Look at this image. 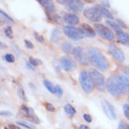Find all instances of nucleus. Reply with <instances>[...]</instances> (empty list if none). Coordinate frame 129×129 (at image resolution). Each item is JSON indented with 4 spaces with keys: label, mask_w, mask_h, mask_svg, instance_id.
Wrapping results in <instances>:
<instances>
[{
    "label": "nucleus",
    "mask_w": 129,
    "mask_h": 129,
    "mask_svg": "<svg viewBox=\"0 0 129 129\" xmlns=\"http://www.w3.org/2000/svg\"><path fill=\"white\" fill-rule=\"evenodd\" d=\"M107 89L112 96L129 94V79L123 75H112L108 79Z\"/></svg>",
    "instance_id": "f257e3e1"
},
{
    "label": "nucleus",
    "mask_w": 129,
    "mask_h": 129,
    "mask_svg": "<svg viewBox=\"0 0 129 129\" xmlns=\"http://www.w3.org/2000/svg\"><path fill=\"white\" fill-rule=\"evenodd\" d=\"M87 58L91 64H93L100 70H107L109 68V62L101 52L95 48H89L87 51Z\"/></svg>",
    "instance_id": "f03ea898"
},
{
    "label": "nucleus",
    "mask_w": 129,
    "mask_h": 129,
    "mask_svg": "<svg viewBox=\"0 0 129 129\" xmlns=\"http://www.w3.org/2000/svg\"><path fill=\"white\" fill-rule=\"evenodd\" d=\"M89 75L91 77V80L93 81L94 86L96 88L98 91L103 92L107 88V83L105 81V77L102 73H100L99 71L94 69V68H91L89 70Z\"/></svg>",
    "instance_id": "7ed1b4c3"
},
{
    "label": "nucleus",
    "mask_w": 129,
    "mask_h": 129,
    "mask_svg": "<svg viewBox=\"0 0 129 129\" xmlns=\"http://www.w3.org/2000/svg\"><path fill=\"white\" fill-rule=\"evenodd\" d=\"M79 81H80V84H81L82 90L85 93H91L93 90V81L91 80V77L89 75V72L85 70H81L80 73V77H79Z\"/></svg>",
    "instance_id": "20e7f679"
},
{
    "label": "nucleus",
    "mask_w": 129,
    "mask_h": 129,
    "mask_svg": "<svg viewBox=\"0 0 129 129\" xmlns=\"http://www.w3.org/2000/svg\"><path fill=\"white\" fill-rule=\"evenodd\" d=\"M63 32L68 39H72V40H80L83 38L84 36L81 32L80 28H77L75 26L71 25H66L63 27Z\"/></svg>",
    "instance_id": "39448f33"
},
{
    "label": "nucleus",
    "mask_w": 129,
    "mask_h": 129,
    "mask_svg": "<svg viewBox=\"0 0 129 129\" xmlns=\"http://www.w3.org/2000/svg\"><path fill=\"white\" fill-rule=\"evenodd\" d=\"M83 15L85 18H87L89 21L94 22V23H98L101 20L102 14L100 12L99 9L97 7L94 6L93 8H86L83 10Z\"/></svg>",
    "instance_id": "423d86ee"
},
{
    "label": "nucleus",
    "mask_w": 129,
    "mask_h": 129,
    "mask_svg": "<svg viewBox=\"0 0 129 129\" xmlns=\"http://www.w3.org/2000/svg\"><path fill=\"white\" fill-rule=\"evenodd\" d=\"M94 29L96 31L98 35L103 38V39H107V40H112L114 39V35L111 32V30L109 29L107 26L101 23H94Z\"/></svg>",
    "instance_id": "0eeeda50"
},
{
    "label": "nucleus",
    "mask_w": 129,
    "mask_h": 129,
    "mask_svg": "<svg viewBox=\"0 0 129 129\" xmlns=\"http://www.w3.org/2000/svg\"><path fill=\"white\" fill-rule=\"evenodd\" d=\"M72 54L74 56V58L77 60L80 64H83V66H88L89 63H88V60L85 56V53H84L83 50L81 47H74L73 50H72Z\"/></svg>",
    "instance_id": "6e6552de"
},
{
    "label": "nucleus",
    "mask_w": 129,
    "mask_h": 129,
    "mask_svg": "<svg viewBox=\"0 0 129 129\" xmlns=\"http://www.w3.org/2000/svg\"><path fill=\"white\" fill-rule=\"evenodd\" d=\"M108 50L109 52L111 53V55L113 56V58L117 60L119 63H123L124 60H125V56H124V53L123 52V51H121L118 47L114 45V44H109L108 46Z\"/></svg>",
    "instance_id": "1a4fd4ad"
},
{
    "label": "nucleus",
    "mask_w": 129,
    "mask_h": 129,
    "mask_svg": "<svg viewBox=\"0 0 129 129\" xmlns=\"http://www.w3.org/2000/svg\"><path fill=\"white\" fill-rule=\"evenodd\" d=\"M101 106H102V110L105 112V114L111 120L116 119L117 116H116V112H115V109H114V107L110 102H108L106 99H103L101 101Z\"/></svg>",
    "instance_id": "9d476101"
},
{
    "label": "nucleus",
    "mask_w": 129,
    "mask_h": 129,
    "mask_svg": "<svg viewBox=\"0 0 129 129\" xmlns=\"http://www.w3.org/2000/svg\"><path fill=\"white\" fill-rule=\"evenodd\" d=\"M60 66L66 71H71L76 68V63L73 59L68 56H63L60 59Z\"/></svg>",
    "instance_id": "9b49d317"
},
{
    "label": "nucleus",
    "mask_w": 129,
    "mask_h": 129,
    "mask_svg": "<svg viewBox=\"0 0 129 129\" xmlns=\"http://www.w3.org/2000/svg\"><path fill=\"white\" fill-rule=\"evenodd\" d=\"M68 10L73 12H81L83 10V2L80 0H71V2L68 5Z\"/></svg>",
    "instance_id": "f8f14e48"
},
{
    "label": "nucleus",
    "mask_w": 129,
    "mask_h": 129,
    "mask_svg": "<svg viewBox=\"0 0 129 129\" xmlns=\"http://www.w3.org/2000/svg\"><path fill=\"white\" fill-rule=\"evenodd\" d=\"M64 21L66 23L69 24V25L73 26V25H76L78 23H80V18L74 14V13H67V14H64Z\"/></svg>",
    "instance_id": "ddd939ff"
},
{
    "label": "nucleus",
    "mask_w": 129,
    "mask_h": 129,
    "mask_svg": "<svg viewBox=\"0 0 129 129\" xmlns=\"http://www.w3.org/2000/svg\"><path fill=\"white\" fill-rule=\"evenodd\" d=\"M80 29H81V32L82 33V35L85 36V37H88V38H94L95 37L94 30L88 23H83Z\"/></svg>",
    "instance_id": "4468645a"
},
{
    "label": "nucleus",
    "mask_w": 129,
    "mask_h": 129,
    "mask_svg": "<svg viewBox=\"0 0 129 129\" xmlns=\"http://www.w3.org/2000/svg\"><path fill=\"white\" fill-rule=\"evenodd\" d=\"M39 3L49 13L53 12L55 10L54 5H53V3H52V1H50V0H39Z\"/></svg>",
    "instance_id": "2eb2a0df"
},
{
    "label": "nucleus",
    "mask_w": 129,
    "mask_h": 129,
    "mask_svg": "<svg viewBox=\"0 0 129 129\" xmlns=\"http://www.w3.org/2000/svg\"><path fill=\"white\" fill-rule=\"evenodd\" d=\"M117 39L123 44H129V35L123 31H119L117 33Z\"/></svg>",
    "instance_id": "dca6fc26"
},
{
    "label": "nucleus",
    "mask_w": 129,
    "mask_h": 129,
    "mask_svg": "<svg viewBox=\"0 0 129 129\" xmlns=\"http://www.w3.org/2000/svg\"><path fill=\"white\" fill-rule=\"evenodd\" d=\"M60 39H61V32H60V30L58 28H53L52 35H51V40H52V42L54 43V44H58Z\"/></svg>",
    "instance_id": "f3484780"
},
{
    "label": "nucleus",
    "mask_w": 129,
    "mask_h": 129,
    "mask_svg": "<svg viewBox=\"0 0 129 129\" xmlns=\"http://www.w3.org/2000/svg\"><path fill=\"white\" fill-rule=\"evenodd\" d=\"M94 6L97 7V8L99 9L100 12H101V14H102V16L106 17V18H108L109 20H112L113 19L112 14L110 12V10H108V9H106L104 6H102V5H99V4H96V5H94Z\"/></svg>",
    "instance_id": "a211bd4d"
},
{
    "label": "nucleus",
    "mask_w": 129,
    "mask_h": 129,
    "mask_svg": "<svg viewBox=\"0 0 129 129\" xmlns=\"http://www.w3.org/2000/svg\"><path fill=\"white\" fill-rule=\"evenodd\" d=\"M64 112L68 114V117H72L73 115L76 114V110H75L73 107L71 106L70 104H67V105H64Z\"/></svg>",
    "instance_id": "6ab92c4d"
},
{
    "label": "nucleus",
    "mask_w": 129,
    "mask_h": 129,
    "mask_svg": "<svg viewBox=\"0 0 129 129\" xmlns=\"http://www.w3.org/2000/svg\"><path fill=\"white\" fill-rule=\"evenodd\" d=\"M44 85H45V88L47 90L52 93V94H55V86L48 80H44Z\"/></svg>",
    "instance_id": "aec40b11"
},
{
    "label": "nucleus",
    "mask_w": 129,
    "mask_h": 129,
    "mask_svg": "<svg viewBox=\"0 0 129 129\" xmlns=\"http://www.w3.org/2000/svg\"><path fill=\"white\" fill-rule=\"evenodd\" d=\"M106 23L109 26H110V27H111L112 29L116 30L117 32H119V31H122V30H121V26H120L119 24H118V23L112 22V21H110V20L108 21V20H107V21H106Z\"/></svg>",
    "instance_id": "412c9836"
},
{
    "label": "nucleus",
    "mask_w": 129,
    "mask_h": 129,
    "mask_svg": "<svg viewBox=\"0 0 129 129\" xmlns=\"http://www.w3.org/2000/svg\"><path fill=\"white\" fill-rule=\"evenodd\" d=\"M62 51L64 52H66V53H68V52H71V50H73L72 49V46H71V44L69 43V42H64L63 44H62Z\"/></svg>",
    "instance_id": "4be33fe9"
},
{
    "label": "nucleus",
    "mask_w": 129,
    "mask_h": 129,
    "mask_svg": "<svg viewBox=\"0 0 129 129\" xmlns=\"http://www.w3.org/2000/svg\"><path fill=\"white\" fill-rule=\"evenodd\" d=\"M0 14H1V17L4 18V19H6L8 22H10V23H14V21H13L12 18L9 16L5 11H3V10H0Z\"/></svg>",
    "instance_id": "5701e85b"
},
{
    "label": "nucleus",
    "mask_w": 129,
    "mask_h": 129,
    "mask_svg": "<svg viewBox=\"0 0 129 129\" xmlns=\"http://www.w3.org/2000/svg\"><path fill=\"white\" fill-rule=\"evenodd\" d=\"M4 33H5V35H6L8 38L12 39L13 34H12V29H11L10 26H6V27L4 28Z\"/></svg>",
    "instance_id": "b1692460"
},
{
    "label": "nucleus",
    "mask_w": 129,
    "mask_h": 129,
    "mask_svg": "<svg viewBox=\"0 0 129 129\" xmlns=\"http://www.w3.org/2000/svg\"><path fill=\"white\" fill-rule=\"evenodd\" d=\"M29 63L32 64L33 67H37V66H39V64H42V62L39 59L33 58V57H30L29 58Z\"/></svg>",
    "instance_id": "393cba45"
},
{
    "label": "nucleus",
    "mask_w": 129,
    "mask_h": 129,
    "mask_svg": "<svg viewBox=\"0 0 129 129\" xmlns=\"http://www.w3.org/2000/svg\"><path fill=\"white\" fill-rule=\"evenodd\" d=\"M17 124L21 126H23V127H25V128L33 129V125L29 124V123H26V122H23V121H18V122H17Z\"/></svg>",
    "instance_id": "a878e982"
},
{
    "label": "nucleus",
    "mask_w": 129,
    "mask_h": 129,
    "mask_svg": "<svg viewBox=\"0 0 129 129\" xmlns=\"http://www.w3.org/2000/svg\"><path fill=\"white\" fill-rule=\"evenodd\" d=\"M5 60L8 63H13V62L15 61V58H14L13 54H11V53H6L5 54Z\"/></svg>",
    "instance_id": "bb28decb"
},
{
    "label": "nucleus",
    "mask_w": 129,
    "mask_h": 129,
    "mask_svg": "<svg viewBox=\"0 0 129 129\" xmlns=\"http://www.w3.org/2000/svg\"><path fill=\"white\" fill-rule=\"evenodd\" d=\"M26 119L28 120V121H30V122H33V123H40V121L39 120V118L38 117H36L35 115H33V116H28V115H25Z\"/></svg>",
    "instance_id": "cd10ccee"
},
{
    "label": "nucleus",
    "mask_w": 129,
    "mask_h": 129,
    "mask_svg": "<svg viewBox=\"0 0 129 129\" xmlns=\"http://www.w3.org/2000/svg\"><path fill=\"white\" fill-rule=\"evenodd\" d=\"M55 94L58 97H61L63 95V89L61 88V86H59V85L55 86Z\"/></svg>",
    "instance_id": "c85d7f7f"
},
{
    "label": "nucleus",
    "mask_w": 129,
    "mask_h": 129,
    "mask_svg": "<svg viewBox=\"0 0 129 129\" xmlns=\"http://www.w3.org/2000/svg\"><path fill=\"white\" fill-rule=\"evenodd\" d=\"M18 95L21 97V99H23V101H26V96H25V93L23 91V88H20L18 90Z\"/></svg>",
    "instance_id": "c756f323"
},
{
    "label": "nucleus",
    "mask_w": 129,
    "mask_h": 129,
    "mask_svg": "<svg viewBox=\"0 0 129 129\" xmlns=\"http://www.w3.org/2000/svg\"><path fill=\"white\" fill-rule=\"evenodd\" d=\"M123 114L126 117V119L129 121V105H127V104L123 105Z\"/></svg>",
    "instance_id": "7c9ffc66"
},
{
    "label": "nucleus",
    "mask_w": 129,
    "mask_h": 129,
    "mask_svg": "<svg viewBox=\"0 0 129 129\" xmlns=\"http://www.w3.org/2000/svg\"><path fill=\"white\" fill-rule=\"evenodd\" d=\"M45 108L48 111H51V112H54L55 111V108L51 103H45Z\"/></svg>",
    "instance_id": "2f4dec72"
},
{
    "label": "nucleus",
    "mask_w": 129,
    "mask_h": 129,
    "mask_svg": "<svg viewBox=\"0 0 129 129\" xmlns=\"http://www.w3.org/2000/svg\"><path fill=\"white\" fill-rule=\"evenodd\" d=\"M34 36H35V39L37 41H39V42H44V38L42 37V36L39 35V33H37V32H34Z\"/></svg>",
    "instance_id": "473e14b6"
},
{
    "label": "nucleus",
    "mask_w": 129,
    "mask_h": 129,
    "mask_svg": "<svg viewBox=\"0 0 129 129\" xmlns=\"http://www.w3.org/2000/svg\"><path fill=\"white\" fill-rule=\"evenodd\" d=\"M118 129H129L128 125L125 123V122L123 121H121L119 123V126H118Z\"/></svg>",
    "instance_id": "72a5a7b5"
},
{
    "label": "nucleus",
    "mask_w": 129,
    "mask_h": 129,
    "mask_svg": "<svg viewBox=\"0 0 129 129\" xmlns=\"http://www.w3.org/2000/svg\"><path fill=\"white\" fill-rule=\"evenodd\" d=\"M83 119L85 120V122H87V123H91V122H92V117H91V115L88 114V113H84Z\"/></svg>",
    "instance_id": "f704fd0d"
},
{
    "label": "nucleus",
    "mask_w": 129,
    "mask_h": 129,
    "mask_svg": "<svg viewBox=\"0 0 129 129\" xmlns=\"http://www.w3.org/2000/svg\"><path fill=\"white\" fill-rule=\"evenodd\" d=\"M24 44H25V46L28 49H33V47H34V45H33L32 42H30L29 40H27V39H25V40H24Z\"/></svg>",
    "instance_id": "c9c22d12"
},
{
    "label": "nucleus",
    "mask_w": 129,
    "mask_h": 129,
    "mask_svg": "<svg viewBox=\"0 0 129 129\" xmlns=\"http://www.w3.org/2000/svg\"><path fill=\"white\" fill-rule=\"evenodd\" d=\"M70 2H71V0H64V1H62V0H57V3L61 4V5H68Z\"/></svg>",
    "instance_id": "e433bc0d"
},
{
    "label": "nucleus",
    "mask_w": 129,
    "mask_h": 129,
    "mask_svg": "<svg viewBox=\"0 0 129 129\" xmlns=\"http://www.w3.org/2000/svg\"><path fill=\"white\" fill-rule=\"evenodd\" d=\"M117 23H119V25L121 26V27H123V28H126V27H127L125 23H123V21H121L120 19H117Z\"/></svg>",
    "instance_id": "4c0bfd02"
},
{
    "label": "nucleus",
    "mask_w": 129,
    "mask_h": 129,
    "mask_svg": "<svg viewBox=\"0 0 129 129\" xmlns=\"http://www.w3.org/2000/svg\"><path fill=\"white\" fill-rule=\"evenodd\" d=\"M1 116L2 117L11 116V112H10V111H1Z\"/></svg>",
    "instance_id": "58836bf2"
},
{
    "label": "nucleus",
    "mask_w": 129,
    "mask_h": 129,
    "mask_svg": "<svg viewBox=\"0 0 129 129\" xmlns=\"http://www.w3.org/2000/svg\"><path fill=\"white\" fill-rule=\"evenodd\" d=\"M123 73H124V76L129 79V68H128V67L123 68Z\"/></svg>",
    "instance_id": "ea45409f"
},
{
    "label": "nucleus",
    "mask_w": 129,
    "mask_h": 129,
    "mask_svg": "<svg viewBox=\"0 0 129 129\" xmlns=\"http://www.w3.org/2000/svg\"><path fill=\"white\" fill-rule=\"evenodd\" d=\"M12 49L14 50V51H15V52H16L17 54H18V56H19L21 52H20V50L18 49V47H17V46H15V45H12Z\"/></svg>",
    "instance_id": "a19ab883"
},
{
    "label": "nucleus",
    "mask_w": 129,
    "mask_h": 129,
    "mask_svg": "<svg viewBox=\"0 0 129 129\" xmlns=\"http://www.w3.org/2000/svg\"><path fill=\"white\" fill-rule=\"evenodd\" d=\"M102 3H103L104 7H105L106 9H108V8H110V3H109L108 1H102Z\"/></svg>",
    "instance_id": "79ce46f5"
},
{
    "label": "nucleus",
    "mask_w": 129,
    "mask_h": 129,
    "mask_svg": "<svg viewBox=\"0 0 129 129\" xmlns=\"http://www.w3.org/2000/svg\"><path fill=\"white\" fill-rule=\"evenodd\" d=\"M9 128H10V129H21L20 127H18V126H16V125H14V124H10V125H9Z\"/></svg>",
    "instance_id": "37998d69"
},
{
    "label": "nucleus",
    "mask_w": 129,
    "mask_h": 129,
    "mask_svg": "<svg viewBox=\"0 0 129 129\" xmlns=\"http://www.w3.org/2000/svg\"><path fill=\"white\" fill-rule=\"evenodd\" d=\"M79 129H90V128H89V126L85 125V124H81L80 127H79Z\"/></svg>",
    "instance_id": "c03bdc74"
},
{
    "label": "nucleus",
    "mask_w": 129,
    "mask_h": 129,
    "mask_svg": "<svg viewBox=\"0 0 129 129\" xmlns=\"http://www.w3.org/2000/svg\"><path fill=\"white\" fill-rule=\"evenodd\" d=\"M59 19H60V17H59L58 15H54V16H53V21H54V22H59Z\"/></svg>",
    "instance_id": "a18cd8bd"
},
{
    "label": "nucleus",
    "mask_w": 129,
    "mask_h": 129,
    "mask_svg": "<svg viewBox=\"0 0 129 129\" xmlns=\"http://www.w3.org/2000/svg\"><path fill=\"white\" fill-rule=\"evenodd\" d=\"M26 67H27V68H31V69H33V70H34V68H35V67H33V66L31 64H30L29 62H28V63L26 64Z\"/></svg>",
    "instance_id": "49530a36"
},
{
    "label": "nucleus",
    "mask_w": 129,
    "mask_h": 129,
    "mask_svg": "<svg viewBox=\"0 0 129 129\" xmlns=\"http://www.w3.org/2000/svg\"><path fill=\"white\" fill-rule=\"evenodd\" d=\"M6 48V46L5 45H3V44H2V43H1V49H5Z\"/></svg>",
    "instance_id": "de8ad7c7"
},
{
    "label": "nucleus",
    "mask_w": 129,
    "mask_h": 129,
    "mask_svg": "<svg viewBox=\"0 0 129 129\" xmlns=\"http://www.w3.org/2000/svg\"><path fill=\"white\" fill-rule=\"evenodd\" d=\"M128 127H129V125H128Z\"/></svg>",
    "instance_id": "09e8293b"
},
{
    "label": "nucleus",
    "mask_w": 129,
    "mask_h": 129,
    "mask_svg": "<svg viewBox=\"0 0 129 129\" xmlns=\"http://www.w3.org/2000/svg\"><path fill=\"white\" fill-rule=\"evenodd\" d=\"M128 45H129V44H128Z\"/></svg>",
    "instance_id": "8fccbe9b"
}]
</instances>
